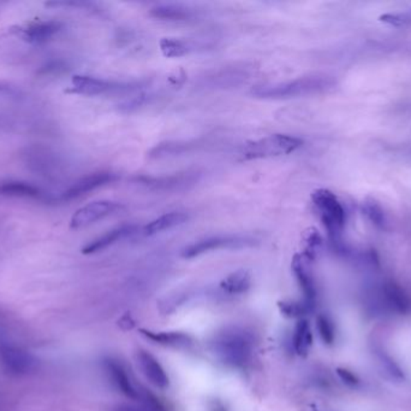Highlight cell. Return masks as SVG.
Instances as JSON below:
<instances>
[{"instance_id": "14", "label": "cell", "mask_w": 411, "mask_h": 411, "mask_svg": "<svg viewBox=\"0 0 411 411\" xmlns=\"http://www.w3.org/2000/svg\"><path fill=\"white\" fill-rule=\"evenodd\" d=\"M153 19L167 22H192L197 19V11L190 6L176 3L158 4L149 11Z\"/></svg>"}, {"instance_id": "20", "label": "cell", "mask_w": 411, "mask_h": 411, "mask_svg": "<svg viewBox=\"0 0 411 411\" xmlns=\"http://www.w3.org/2000/svg\"><path fill=\"white\" fill-rule=\"evenodd\" d=\"M0 197L11 198L42 199L44 193L37 186L24 181H5L0 184Z\"/></svg>"}, {"instance_id": "31", "label": "cell", "mask_w": 411, "mask_h": 411, "mask_svg": "<svg viewBox=\"0 0 411 411\" xmlns=\"http://www.w3.org/2000/svg\"><path fill=\"white\" fill-rule=\"evenodd\" d=\"M379 19L392 27H411V9L381 15Z\"/></svg>"}, {"instance_id": "8", "label": "cell", "mask_w": 411, "mask_h": 411, "mask_svg": "<svg viewBox=\"0 0 411 411\" xmlns=\"http://www.w3.org/2000/svg\"><path fill=\"white\" fill-rule=\"evenodd\" d=\"M123 204L113 200H95L75 211L70 220L71 229H80L91 226L104 218L114 216L123 211Z\"/></svg>"}, {"instance_id": "4", "label": "cell", "mask_w": 411, "mask_h": 411, "mask_svg": "<svg viewBox=\"0 0 411 411\" xmlns=\"http://www.w3.org/2000/svg\"><path fill=\"white\" fill-rule=\"evenodd\" d=\"M39 360L23 347L0 335V369L11 376H27L35 373Z\"/></svg>"}, {"instance_id": "16", "label": "cell", "mask_w": 411, "mask_h": 411, "mask_svg": "<svg viewBox=\"0 0 411 411\" xmlns=\"http://www.w3.org/2000/svg\"><path fill=\"white\" fill-rule=\"evenodd\" d=\"M203 143L201 141H164V143H156L154 148L149 150V152L147 153V157L152 159V161H160V159H166V158L177 157V156H183L185 153H190L197 150V148H201Z\"/></svg>"}, {"instance_id": "7", "label": "cell", "mask_w": 411, "mask_h": 411, "mask_svg": "<svg viewBox=\"0 0 411 411\" xmlns=\"http://www.w3.org/2000/svg\"><path fill=\"white\" fill-rule=\"evenodd\" d=\"M200 179L197 171H182L169 175H136L133 177L134 184L143 186L152 191H181L194 186Z\"/></svg>"}, {"instance_id": "19", "label": "cell", "mask_w": 411, "mask_h": 411, "mask_svg": "<svg viewBox=\"0 0 411 411\" xmlns=\"http://www.w3.org/2000/svg\"><path fill=\"white\" fill-rule=\"evenodd\" d=\"M189 220V215L184 211H171L161 215L159 218L148 222L146 226L142 228L143 236H152L160 234L163 231H170L176 227L182 226Z\"/></svg>"}, {"instance_id": "26", "label": "cell", "mask_w": 411, "mask_h": 411, "mask_svg": "<svg viewBox=\"0 0 411 411\" xmlns=\"http://www.w3.org/2000/svg\"><path fill=\"white\" fill-rule=\"evenodd\" d=\"M303 245H304V249H303L302 254L307 259H309L311 262L314 261L322 249V236L316 228H309L308 231H306L304 238H303Z\"/></svg>"}, {"instance_id": "5", "label": "cell", "mask_w": 411, "mask_h": 411, "mask_svg": "<svg viewBox=\"0 0 411 411\" xmlns=\"http://www.w3.org/2000/svg\"><path fill=\"white\" fill-rule=\"evenodd\" d=\"M73 87L68 92L76 93L81 96L96 97V96H106V94H119L137 91L143 87L141 81H113V80L100 79L88 75H75L71 79Z\"/></svg>"}, {"instance_id": "11", "label": "cell", "mask_w": 411, "mask_h": 411, "mask_svg": "<svg viewBox=\"0 0 411 411\" xmlns=\"http://www.w3.org/2000/svg\"><path fill=\"white\" fill-rule=\"evenodd\" d=\"M309 264H311L309 259H307L302 254H296L293 256L291 265H293V272L297 282L303 292L304 303L313 309L316 303V287Z\"/></svg>"}, {"instance_id": "29", "label": "cell", "mask_w": 411, "mask_h": 411, "mask_svg": "<svg viewBox=\"0 0 411 411\" xmlns=\"http://www.w3.org/2000/svg\"><path fill=\"white\" fill-rule=\"evenodd\" d=\"M316 329L319 333V337L325 345L331 347L334 345L336 340V331H334V322L331 321L327 315L320 314L316 317Z\"/></svg>"}, {"instance_id": "34", "label": "cell", "mask_w": 411, "mask_h": 411, "mask_svg": "<svg viewBox=\"0 0 411 411\" xmlns=\"http://www.w3.org/2000/svg\"><path fill=\"white\" fill-rule=\"evenodd\" d=\"M6 89H8V88L4 87V86H1V85H0V92H3V91H6Z\"/></svg>"}, {"instance_id": "33", "label": "cell", "mask_w": 411, "mask_h": 411, "mask_svg": "<svg viewBox=\"0 0 411 411\" xmlns=\"http://www.w3.org/2000/svg\"><path fill=\"white\" fill-rule=\"evenodd\" d=\"M113 411H148V410H147V409H143V408L135 407V405H131V404H120V405H117V407L113 408Z\"/></svg>"}, {"instance_id": "30", "label": "cell", "mask_w": 411, "mask_h": 411, "mask_svg": "<svg viewBox=\"0 0 411 411\" xmlns=\"http://www.w3.org/2000/svg\"><path fill=\"white\" fill-rule=\"evenodd\" d=\"M279 310L280 313L286 316V317H291V319H303V316L308 313L311 308L302 301H279Z\"/></svg>"}, {"instance_id": "9", "label": "cell", "mask_w": 411, "mask_h": 411, "mask_svg": "<svg viewBox=\"0 0 411 411\" xmlns=\"http://www.w3.org/2000/svg\"><path fill=\"white\" fill-rule=\"evenodd\" d=\"M119 179H120V176L113 171L101 170L91 173V174L82 176L81 179L75 181L73 185L62 193L60 199L64 202H71V200L81 198L94 191L99 190L104 186L111 185Z\"/></svg>"}, {"instance_id": "15", "label": "cell", "mask_w": 411, "mask_h": 411, "mask_svg": "<svg viewBox=\"0 0 411 411\" xmlns=\"http://www.w3.org/2000/svg\"><path fill=\"white\" fill-rule=\"evenodd\" d=\"M63 24L55 19L37 21L28 24L19 30V35L29 44H44L62 30Z\"/></svg>"}, {"instance_id": "22", "label": "cell", "mask_w": 411, "mask_h": 411, "mask_svg": "<svg viewBox=\"0 0 411 411\" xmlns=\"http://www.w3.org/2000/svg\"><path fill=\"white\" fill-rule=\"evenodd\" d=\"M142 335H145L151 342L163 345V347H188L192 344V338L181 332H153L148 329H141Z\"/></svg>"}, {"instance_id": "13", "label": "cell", "mask_w": 411, "mask_h": 411, "mask_svg": "<svg viewBox=\"0 0 411 411\" xmlns=\"http://www.w3.org/2000/svg\"><path fill=\"white\" fill-rule=\"evenodd\" d=\"M159 46L165 57L181 58L195 52L205 51L208 45L189 37H163L160 40Z\"/></svg>"}, {"instance_id": "12", "label": "cell", "mask_w": 411, "mask_h": 411, "mask_svg": "<svg viewBox=\"0 0 411 411\" xmlns=\"http://www.w3.org/2000/svg\"><path fill=\"white\" fill-rule=\"evenodd\" d=\"M138 231V227L136 225H120L116 227L111 231H107L100 236L95 238L94 241L88 243L87 245L82 249L83 254H94L101 252L104 250L109 249L110 246L117 244L118 241H124L129 236H134Z\"/></svg>"}, {"instance_id": "1", "label": "cell", "mask_w": 411, "mask_h": 411, "mask_svg": "<svg viewBox=\"0 0 411 411\" xmlns=\"http://www.w3.org/2000/svg\"><path fill=\"white\" fill-rule=\"evenodd\" d=\"M337 80L327 74L304 75L282 82L260 83L251 88L250 94L261 99H293L329 92Z\"/></svg>"}, {"instance_id": "18", "label": "cell", "mask_w": 411, "mask_h": 411, "mask_svg": "<svg viewBox=\"0 0 411 411\" xmlns=\"http://www.w3.org/2000/svg\"><path fill=\"white\" fill-rule=\"evenodd\" d=\"M383 297L385 305L397 314L407 315L411 311V299L407 292L397 283L392 281L385 282L383 286Z\"/></svg>"}, {"instance_id": "6", "label": "cell", "mask_w": 411, "mask_h": 411, "mask_svg": "<svg viewBox=\"0 0 411 411\" xmlns=\"http://www.w3.org/2000/svg\"><path fill=\"white\" fill-rule=\"evenodd\" d=\"M257 241L254 236L243 234H226V236H208L201 241H195L183 250L184 259H192L212 251L224 249H243L255 245Z\"/></svg>"}, {"instance_id": "25", "label": "cell", "mask_w": 411, "mask_h": 411, "mask_svg": "<svg viewBox=\"0 0 411 411\" xmlns=\"http://www.w3.org/2000/svg\"><path fill=\"white\" fill-rule=\"evenodd\" d=\"M361 211L375 228L381 231L386 229L388 225L387 215L376 199L365 198L361 203Z\"/></svg>"}, {"instance_id": "21", "label": "cell", "mask_w": 411, "mask_h": 411, "mask_svg": "<svg viewBox=\"0 0 411 411\" xmlns=\"http://www.w3.org/2000/svg\"><path fill=\"white\" fill-rule=\"evenodd\" d=\"M219 352L232 363H243L248 355V344L239 335H228L218 342Z\"/></svg>"}, {"instance_id": "27", "label": "cell", "mask_w": 411, "mask_h": 411, "mask_svg": "<svg viewBox=\"0 0 411 411\" xmlns=\"http://www.w3.org/2000/svg\"><path fill=\"white\" fill-rule=\"evenodd\" d=\"M246 71H241V70L238 69H231L228 70V71H219L218 75H214V76H210V78H207V80L210 81V86L212 87H228V86H231V85H237V83L242 82L243 78L246 79Z\"/></svg>"}, {"instance_id": "3", "label": "cell", "mask_w": 411, "mask_h": 411, "mask_svg": "<svg viewBox=\"0 0 411 411\" xmlns=\"http://www.w3.org/2000/svg\"><path fill=\"white\" fill-rule=\"evenodd\" d=\"M303 146V140L293 135L275 133L257 140H250L243 145L241 156L243 161H256L289 156Z\"/></svg>"}, {"instance_id": "10", "label": "cell", "mask_w": 411, "mask_h": 411, "mask_svg": "<svg viewBox=\"0 0 411 411\" xmlns=\"http://www.w3.org/2000/svg\"><path fill=\"white\" fill-rule=\"evenodd\" d=\"M137 365L146 379L160 390L169 387L170 378L159 360L151 352L140 349L136 352Z\"/></svg>"}, {"instance_id": "2", "label": "cell", "mask_w": 411, "mask_h": 411, "mask_svg": "<svg viewBox=\"0 0 411 411\" xmlns=\"http://www.w3.org/2000/svg\"><path fill=\"white\" fill-rule=\"evenodd\" d=\"M311 202L334 245H340L347 222V213L342 202L332 191L318 189L311 195Z\"/></svg>"}, {"instance_id": "32", "label": "cell", "mask_w": 411, "mask_h": 411, "mask_svg": "<svg viewBox=\"0 0 411 411\" xmlns=\"http://www.w3.org/2000/svg\"><path fill=\"white\" fill-rule=\"evenodd\" d=\"M337 374H338L339 379L342 380V383L349 387H356L357 385L360 384V379L349 369L337 368Z\"/></svg>"}, {"instance_id": "28", "label": "cell", "mask_w": 411, "mask_h": 411, "mask_svg": "<svg viewBox=\"0 0 411 411\" xmlns=\"http://www.w3.org/2000/svg\"><path fill=\"white\" fill-rule=\"evenodd\" d=\"M375 356L378 360L380 368L384 371L385 374L387 375L388 378H391L396 381H402L404 380V373L401 369V367L394 362L392 357L388 356L386 352L383 350H375Z\"/></svg>"}, {"instance_id": "17", "label": "cell", "mask_w": 411, "mask_h": 411, "mask_svg": "<svg viewBox=\"0 0 411 411\" xmlns=\"http://www.w3.org/2000/svg\"><path fill=\"white\" fill-rule=\"evenodd\" d=\"M105 369L114 387L117 388L119 392L131 399L140 398V392L131 383V379L129 378L128 373L124 369L123 365L118 363L117 360H107L105 362Z\"/></svg>"}, {"instance_id": "23", "label": "cell", "mask_w": 411, "mask_h": 411, "mask_svg": "<svg viewBox=\"0 0 411 411\" xmlns=\"http://www.w3.org/2000/svg\"><path fill=\"white\" fill-rule=\"evenodd\" d=\"M293 350L298 356L306 357L313 347V332L311 324L306 319L297 321L293 337Z\"/></svg>"}, {"instance_id": "24", "label": "cell", "mask_w": 411, "mask_h": 411, "mask_svg": "<svg viewBox=\"0 0 411 411\" xmlns=\"http://www.w3.org/2000/svg\"><path fill=\"white\" fill-rule=\"evenodd\" d=\"M251 277L247 270H237L220 282V288L228 295H243L250 288Z\"/></svg>"}]
</instances>
